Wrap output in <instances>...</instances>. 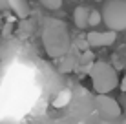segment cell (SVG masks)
Returning <instances> with one entry per match:
<instances>
[{
	"label": "cell",
	"mask_w": 126,
	"mask_h": 124,
	"mask_svg": "<svg viewBox=\"0 0 126 124\" xmlns=\"http://www.w3.org/2000/svg\"><path fill=\"white\" fill-rule=\"evenodd\" d=\"M42 46L51 58H60L68 55L69 48H71L68 26L57 18H44V22H42Z\"/></svg>",
	"instance_id": "6da1fadb"
},
{
	"label": "cell",
	"mask_w": 126,
	"mask_h": 124,
	"mask_svg": "<svg viewBox=\"0 0 126 124\" xmlns=\"http://www.w3.org/2000/svg\"><path fill=\"white\" fill-rule=\"evenodd\" d=\"M90 79H92L93 89L99 93V95H108L110 91L119 86V77H117V71L113 69V66H110L108 62H93L92 68H90Z\"/></svg>",
	"instance_id": "7a4b0ae2"
},
{
	"label": "cell",
	"mask_w": 126,
	"mask_h": 124,
	"mask_svg": "<svg viewBox=\"0 0 126 124\" xmlns=\"http://www.w3.org/2000/svg\"><path fill=\"white\" fill-rule=\"evenodd\" d=\"M102 20L111 31L126 29V0H108L102 7Z\"/></svg>",
	"instance_id": "3957f363"
},
{
	"label": "cell",
	"mask_w": 126,
	"mask_h": 124,
	"mask_svg": "<svg viewBox=\"0 0 126 124\" xmlns=\"http://www.w3.org/2000/svg\"><path fill=\"white\" fill-rule=\"evenodd\" d=\"M95 104H97L99 111H101L106 119H117L121 115L119 102H117L115 99H111V97H108V95H97Z\"/></svg>",
	"instance_id": "277c9868"
},
{
	"label": "cell",
	"mask_w": 126,
	"mask_h": 124,
	"mask_svg": "<svg viewBox=\"0 0 126 124\" xmlns=\"http://www.w3.org/2000/svg\"><path fill=\"white\" fill-rule=\"evenodd\" d=\"M86 40L92 48H106V46H111L117 40V31H90L86 35Z\"/></svg>",
	"instance_id": "5b68a950"
},
{
	"label": "cell",
	"mask_w": 126,
	"mask_h": 124,
	"mask_svg": "<svg viewBox=\"0 0 126 124\" xmlns=\"http://www.w3.org/2000/svg\"><path fill=\"white\" fill-rule=\"evenodd\" d=\"M0 11H13L18 18H26L29 15L28 0H0Z\"/></svg>",
	"instance_id": "8992f818"
},
{
	"label": "cell",
	"mask_w": 126,
	"mask_h": 124,
	"mask_svg": "<svg viewBox=\"0 0 126 124\" xmlns=\"http://www.w3.org/2000/svg\"><path fill=\"white\" fill-rule=\"evenodd\" d=\"M88 18H90V9H86L84 6L75 7V11H73V22H75V26L79 29H84L88 26Z\"/></svg>",
	"instance_id": "52a82bcc"
},
{
	"label": "cell",
	"mask_w": 126,
	"mask_h": 124,
	"mask_svg": "<svg viewBox=\"0 0 126 124\" xmlns=\"http://www.w3.org/2000/svg\"><path fill=\"white\" fill-rule=\"evenodd\" d=\"M102 20V13L97 11V9H92L90 11V18H88V26H99Z\"/></svg>",
	"instance_id": "ba28073f"
},
{
	"label": "cell",
	"mask_w": 126,
	"mask_h": 124,
	"mask_svg": "<svg viewBox=\"0 0 126 124\" xmlns=\"http://www.w3.org/2000/svg\"><path fill=\"white\" fill-rule=\"evenodd\" d=\"M38 2H40L46 9H51V11H57V9H60V6H62V0H38Z\"/></svg>",
	"instance_id": "9c48e42d"
},
{
	"label": "cell",
	"mask_w": 126,
	"mask_h": 124,
	"mask_svg": "<svg viewBox=\"0 0 126 124\" xmlns=\"http://www.w3.org/2000/svg\"><path fill=\"white\" fill-rule=\"evenodd\" d=\"M73 68H75V58L73 57H68L66 62L60 64V71H64V73H66V71H71Z\"/></svg>",
	"instance_id": "30bf717a"
},
{
	"label": "cell",
	"mask_w": 126,
	"mask_h": 124,
	"mask_svg": "<svg viewBox=\"0 0 126 124\" xmlns=\"http://www.w3.org/2000/svg\"><path fill=\"white\" fill-rule=\"evenodd\" d=\"M68 97H69V93L68 91H62L59 95V100H55V106H64V104H68Z\"/></svg>",
	"instance_id": "8fae6325"
},
{
	"label": "cell",
	"mask_w": 126,
	"mask_h": 124,
	"mask_svg": "<svg viewBox=\"0 0 126 124\" xmlns=\"http://www.w3.org/2000/svg\"><path fill=\"white\" fill-rule=\"evenodd\" d=\"M119 88H121V91H124V93H126V75L123 77V80L119 82Z\"/></svg>",
	"instance_id": "7c38bea8"
},
{
	"label": "cell",
	"mask_w": 126,
	"mask_h": 124,
	"mask_svg": "<svg viewBox=\"0 0 126 124\" xmlns=\"http://www.w3.org/2000/svg\"><path fill=\"white\" fill-rule=\"evenodd\" d=\"M123 124H126V119H124V121H123Z\"/></svg>",
	"instance_id": "4fadbf2b"
}]
</instances>
